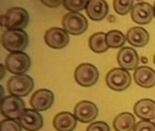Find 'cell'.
Instances as JSON below:
<instances>
[{
	"instance_id": "cell-1",
	"label": "cell",
	"mask_w": 155,
	"mask_h": 131,
	"mask_svg": "<svg viewBox=\"0 0 155 131\" xmlns=\"http://www.w3.org/2000/svg\"><path fill=\"white\" fill-rule=\"evenodd\" d=\"M1 41L4 48L11 53L23 52L29 44L28 36L23 29H7Z\"/></svg>"
},
{
	"instance_id": "cell-2",
	"label": "cell",
	"mask_w": 155,
	"mask_h": 131,
	"mask_svg": "<svg viewBox=\"0 0 155 131\" xmlns=\"http://www.w3.org/2000/svg\"><path fill=\"white\" fill-rule=\"evenodd\" d=\"M29 23V15L22 7H12L1 16V26L6 29H24Z\"/></svg>"
},
{
	"instance_id": "cell-3",
	"label": "cell",
	"mask_w": 155,
	"mask_h": 131,
	"mask_svg": "<svg viewBox=\"0 0 155 131\" xmlns=\"http://www.w3.org/2000/svg\"><path fill=\"white\" fill-rule=\"evenodd\" d=\"M34 80L28 75H15L7 81V91L18 98L26 97L34 88Z\"/></svg>"
},
{
	"instance_id": "cell-4",
	"label": "cell",
	"mask_w": 155,
	"mask_h": 131,
	"mask_svg": "<svg viewBox=\"0 0 155 131\" xmlns=\"http://www.w3.org/2000/svg\"><path fill=\"white\" fill-rule=\"evenodd\" d=\"M0 110L5 119L16 120L25 110V104L21 98L10 95L2 98Z\"/></svg>"
},
{
	"instance_id": "cell-5",
	"label": "cell",
	"mask_w": 155,
	"mask_h": 131,
	"mask_svg": "<svg viewBox=\"0 0 155 131\" xmlns=\"http://www.w3.org/2000/svg\"><path fill=\"white\" fill-rule=\"evenodd\" d=\"M5 68L14 75H25L31 67V59L25 52L10 53L5 58Z\"/></svg>"
},
{
	"instance_id": "cell-6",
	"label": "cell",
	"mask_w": 155,
	"mask_h": 131,
	"mask_svg": "<svg viewBox=\"0 0 155 131\" xmlns=\"http://www.w3.org/2000/svg\"><path fill=\"white\" fill-rule=\"evenodd\" d=\"M64 29L74 36L84 33L88 28V21L86 17L78 12H70L63 17Z\"/></svg>"
},
{
	"instance_id": "cell-7",
	"label": "cell",
	"mask_w": 155,
	"mask_h": 131,
	"mask_svg": "<svg viewBox=\"0 0 155 131\" xmlns=\"http://www.w3.org/2000/svg\"><path fill=\"white\" fill-rule=\"evenodd\" d=\"M106 85L114 91H124L132 84L131 74L124 68H114L106 75Z\"/></svg>"
},
{
	"instance_id": "cell-8",
	"label": "cell",
	"mask_w": 155,
	"mask_h": 131,
	"mask_svg": "<svg viewBox=\"0 0 155 131\" xmlns=\"http://www.w3.org/2000/svg\"><path fill=\"white\" fill-rule=\"evenodd\" d=\"M99 78V72L92 64L84 63L79 65L74 71V79L78 85L84 88H89L96 84Z\"/></svg>"
},
{
	"instance_id": "cell-9",
	"label": "cell",
	"mask_w": 155,
	"mask_h": 131,
	"mask_svg": "<svg viewBox=\"0 0 155 131\" xmlns=\"http://www.w3.org/2000/svg\"><path fill=\"white\" fill-rule=\"evenodd\" d=\"M45 44L54 49H62L65 47L69 43L68 33L59 27H52L48 29L45 34Z\"/></svg>"
},
{
	"instance_id": "cell-10",
	"label": "cell",
	"mask_w": 155,
	"mask_h": 131,
	"mask_svg": "<svg viewBox=\"0 0 155 131\" xmlns=\"http://www.w3.org/2000/svg\"><path fill=\"white\" fill-rule=\"evenodd\" d=\"M74 115L81 123H90L98 116V109L94 102L84 100L76 104Z\"/></svg>"
},
{
	"instance_id": "cell-11",
	"label": "cell",
	"mask_w": 155,
	"mask_h": 131,
	"mask_svg": "<svg viewBox=\"0 0 155 131\" xmlns=\"http://www.w3.org/2000/svg\"><path fill=\"white\" fill-rule=\"evenodd\" d=\"M54 101V93L49 89L42 88L32 95L30 98V105L33 109L37 111H45L53 106Z\"/></svg>"
},
{
	"instance_id": "cell-12",
	"label": "cell",
	"mask_w": 155,
	"mask_h": 131,
	"mask_svg": "<svg viewBox=\"0 0 155 131\" xmlns=\"http://www.w3.org/2000/svg\"><path fill=\"white\" fill-rule=\"evenodd\" d=\"M18 120L26 131H38L44 126V119L35 109H25Z\"/></svg>"
},
{
	"instance_id": "cell-13",
	"label": "cell",
	"mask_w": 155,
	"mask_h": 131,
	"mask_svg": "<svg viewBox=\"0 0 155 131\" xmlns=\"http://www.w3.org/2000/svg\"><path fill=\"white\" fill-rule=\"evenodd\" d=\"M117 62L121 68H124L128 71L136 69L138 67L140 58L135 49L129 47H125L118 52Z\"/></svg>"
},
{
	"instance_id": "cell-14",
	"label": "cell",
	"mask_w": 155,
	"mask_h": 131,
	"mask_svg": "<svg viewBox=\"0 0 155 131\" xmlns=\"http://www.w3.org/2000/svg\"><path fill=\"white\" fill-rule=\"evenodd\" d=\"M131 16L134 23L139 25L149 24L154 16L153 6L149 3H138L133 7Z\"/></svg>"
},
{
	"instance_id": "cell-15",
	"label": "cell",
	"mask_w": 155,
	"mask_h": 131,
	"mask_svg": "<svg viewBox=\"0 0 155 131\" xmlns=\"http://www.w3.org/2000/svg\"><path fill=\"white\" fill-rule=\"evenodd\" d=\"M134 78L139 87L152 88L155 86V70L146 66L139 67L134 71Z\"/></svg>"
},
{
	"instance_id": "cell-16",
	"label": "cell",
	"mask_w": 155,
	"mask_h": 131,
	"mask_svg": "<svg viewBox=\"0 0 155 131\" xmlns=\"http://www.w3.org/2000/svg\"><path fill=\"white\" fill-rule=\"evenodd\" d=\"M109 12V6L105 0H89L86 6L87 16L94 21H101Z\"/></svg>"
},
{
	"instance_id": "cell-17",
	"label": "cell",
	"mask_w": 155,
	"mask_h": 131,
	"mask_svg": "<svg viewBox=\"0 0 155 131\" xmlns=\"http://www.w3.org/2000/svg\"><path fill=\"white\" fill-rule=\"evenodd\" d=\"M134 114L143 120H152L155 118V101L150 98L141 99L135 103Z\"/></svg>"
},
{
	"instance_id": "cell-18",
	"label": "cell",
	"mask_w": 155,
	"mask_h": 131,
	"mask_svg": "<svg viewBox=\"0 0 155 131\" xmlns=\"http://www.w3.org/2000/svg\"><path fill=\"white\" fill-rule=\"evenodd\" d=\"M53 125L57 131H73L77 125V119L70 112H61L54 117Z\"/></svg>"
},
{
	"instance_id": "cell-19",
	"label": "cell",
	"mask_w": 155,
	"mask_h": 131,
	"mask_svg": "<svg viewBox=\"0 0 155 131\" xmlns=\"http://www.w3.org/2000/svg\"><path fill=\"white\" fill-rule=\"evenodd\" d=\"M126 39L132 46L135 47H143L149 43L150 36L146 29L139 26H134L128 30Z\"/></svg>"
},
{
	"instance_id": "cell-20",
	"label": "cell",
	"mask_w": 155,
	"mask_h": 131,
	"mask_svg": "<svg viewBox=\"0 0 155 131\" xmlns=\"http://www.w3.org/2000/svg\"><path fill=\"white\" fill-rule=\"evenodd\" d=\"M135 126V117L130 112L121 113L114 120V128L116 131H133Z\"/></svg>"
},
{
	"instance_id": "cell-21",
	"label": "cell",
	"mask_w": 155,
	"mask_h": 131,
	"mask_svg": "<svg viewBox=\"0 0 155 131\" xmlns=\"http://www.w3.org/2000/svg\"><path fill=\"white\" fill-rule=\"evenodd\" d=\"M89 47L95 53H104L108 50L109 46L106 40V34L98 32L92 35L89 38Z\"/></svg>"
},
{
	"instance_id": "cell-22",
	"label": "cell",
	"mask_w": 155,
	"mask_h": 131,
	"mask_svg": "<svg viewBox=\"0 0 155 131\" xmlns=\"http://www.w3.org/2000/svg\"><path fill=\"white\" fill-rule=\"evenodd\" d=\"M106 40L109 47L120 48L124 46L126 36L119 30H111L106 34Z\"/></svg>"
},
{
	"instance_id": "cell-23",
	"label": "cell",
	"mask_w": 155,
	"mask_h": 131,
	"mask_svg": "<svg viewBox=\"0 0 155 131\" xmlns=\"http://www.w3.org/2000/svg\"><path fill=\"white\" fill-rule=\"evenodd\" d=\"M134 0H114V11L121 16L127 15L133 9Z\"/></svg>"
},
{
	"instance_id": "cell-24",
	"label": "cell",
	"mask_w": 155,
	"mask_h": 131,
	"mask_svg": "<svg viewBox=\"0 0 155 131\" xmlns=\"http://www.w3.org/2000/svg\"><path fill=\"white\" fill-rule=\"evenodd\" d=\"M89 0H64V6L71 12H79L86 8Z\"/></svg>"
},
{
	"instance_id": "cell-25",
	"label": "cell",
	"mask_w": 155,
	"mask_h": 131,
	"mask_svg": "<svg viewBox=\"0 0 155 131\" xmlns=\"http://www.w3.org/2000/svg\"><path fill=\"white\" fill-rule=\"evenodd\" d=\"M22 126L14 119H4L0 124V131H22Z\"/></svg>"
},
{
	"instance_id": "cell-26",
	"label": "cell",
	"mask_w": 155,
	"mask_h": 131,
	"mask_svg": "<svg viewBox=\"0 0 155 131\" xmlns=\"http://www.w3.org/2000/svg\"><path fill=\"white\" fill-rule=\"evenodd\" d=\"M86 131H110V127L106 122L96 121L90 124Z\"/></svg>"
},
{
	"instance_id": "cell-27",
	"label": "cell",
	"mask_w": 155,
	"mask_h": 131,
	"mask_svg": "<svg viewBox=\"0 0 155 131\" xmlns=\"http://www.w3.org/2000/svg\"><path fill=\"white\" fill-rule=\"evenodd\" d=\"M134 131H155V127L149 120H142L136 123Z\"/></svg>"
},
{
	"instance_id": "cell-28",
	"label": "cell",
	"mask_w": 155,
	"mask_h": 131,
	"mask_svg": "<svg viewBox=\"0 0 155 131\" xmlns=\"http://www.w3.org/2000/svg\"><path fill=\"white\" fill-rule=\"evenodd\" d=\"M40 1L48 7H57L62 3L64 4V0H40Z\"/></svg>"
},
{
	"instance_id": "cell-29",
	"label": "cell",
	"mask_w": 155,
	"mask_h": 131,
	"mask_svg": "<svg viewBox=\"0 0 155 131\" xmlns=\"http://www.w3.org/2000/svg\"><path fill=\"white\" fill-rule=\"evenodd\" d=\"M0 66H1L0 67L2 69V72H1V79H2L4 78V76H5V66H4V65H0Z\"/></svg>"
},
{
	"instance_id": "cell-30",
	"label": "cell",
	"mask_w": 155,
	"mask_h": 131,
	"mask_svg": "<svg viewBox=\"0 0 155 131\" xmlns=\"http://www.w3.org/2000/svg\"><path fill=\"white\" fill-rule=\"evenodd\" d=\"M151 122H152V123H153V124L154 125V127H155V118H154V119H153L151 120Z\"/></svg>"
},
{
	"instance_id": "cell-31",
	"label": "cell",
	"mask_w": 155,
	"mask_h": 131,
	"mask_svg": "<svg viewBox=\"0 0 155 131\" xmlns=\"http://www.w3.org/2000/svg\"><path fill=\"white\" fill-rule=\"evenodd\" d=\"M153 10H154V16H155V3H154V5H153Z\"/></svg>"
},
{
	"instance_id": "cell-32",
	"label": "cell",
	"mask_w": 155,
	"mask_h": 131,
	"mask_svg": "<svg viewBox=\"0 0 155 131\" xmlns=\"http://www.w3.org/2000/svg\"><path fill=\"white\" fill-rule=\"evenodd\" d=\"M153 62H154V64H155V55H154V57H153Z\"/></svg>"
}]
</instances>
